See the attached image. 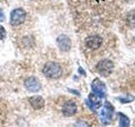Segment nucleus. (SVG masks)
Listing matches in <instances>:
<instances>
[{
	"mask_svg": "<svg viewBox=\"0 0 135 127\" xmlns=\"http://www.w3.org/2000/svg\"><path fill=\"white\" fill-rule=\"evenodd\" d=\"M42 72L47 78L57 79L62 75V69L61 65L55 62H48L44 65Z\"/></svg>",
	"mask_w": 135,
	"mask_h": 127,
	"instance_id": "1",
	"label": "nucleus"
},
{
	"mask_svg": "<svg viewBox=\"0 0 135 127\" xmlns=\"http://www.w3.org/2000/svg\"><path fill=\"white\" fill-rule=\"evenodd\" d=\"M25 18H26V12L25 10L22 8H15L10 14V24L13 26H17L24 23Z\"/></svg>",
	"mask_w": 135,
	"mask_h": 127,
	"instance_id": "2",
	"label": "nucleus"
},
{
	"mask_svg": "<svg viewBox=\"0 0 135 127\" xmlns=\"http://www.w3.org/2000/svg\"><path fill=\"white\" fill-rule=\"evenodd\" d=\"M114 68L113 63L109 60V59H103L100 61L96 65V70L97 72L104 77H107L112 74V70Z\"/></svg>",
	"mask_w": 135,
	"mask_h": 127,
	"instance_id": "3",
	"label": "nucleus"
},
{
	"mask_svg": "<svg viewBox=\"0 0 135 127\" xmlns=\"http://www.w3.org/2000/svg\"><path fill=\"white\" fill-rule=\"evenodd\" d=\"M113 112H114L113 106L108 101H105V103L104 104V108L101 110L100 113V120L103 124L107 125L111 122L113 115Z\"/></svg>",
	"mask_w": 135,
	"mask_h": 127,
	"instance_id": "4",
	"label": "nucleus"
},
{
	"mask_svg": "<svg viewBox=\"0 0 135 127\" xmlns=\"http://www.w3.org/2000/svg\"><path fill=\"white\" fill-rule=\"evenodd\" d=\"M91 87H92L93 92L100 97H105V93H107V87H105V85L104 84L103 81H101V80L99 79H95L93 80V82L91 84Z\"/></svg>",
	"mask_w": 135,
	"mask_h": 127,
	"instance_id": "5",
	"label": "nucleus"
},
{
	"mask_svg": "<svg viewBox=\"0 0 135 127\" xmlns=\"http://www.w3.org/2000/svg\"><path fill=\"white\" fill-rule=\"evenodd\" d=\"M103 40L100 36L98 35H93L88 37L85 39V45L88 48L95 50L99 48L102 45Z\"/></svg>",
	"mask_w": 135,
	"mask_h": 127,
	"instance_id": "6",
	"label": "nucleus"
},
{
	"mask_svg": "<svg viewBox=\"0 0 135 127\" xmlns=\"http://www.w3.org/2000/svg\"><path fill=\"white\" fill-rule=\"evenodd\" d=\"M57 44L59 49L62 51V52L69 51L72 46L70 38L66 35H63V34H62V35H60L57 38Z\"/></svg>",
	"mask_w": 135,
	"mask_h": 127,
	"instance_id": "7",
	"label": "nucleus"
},
{
	"mask_svg": "<svg viewBox=\"0 0 135 127\" xmlns=\"http://www.w3.org/2000/svg\"><path fill=\"white\" fill-rule=\"evenodd\" d=\"M25 86L27 88V90L32 92H36L38 91H40V89L41 87V85L39 81V80L36 77H34V76L29 77L25 80Z\"/></svg>",
	"mask_w": 135,
	"mask_h": 127,
	"instance_id": "8",
	"label": "nucleus"
},
{
	"mask_svg": "<svg viewBox=\"0 0 135 127\" xmlns=\"http://www.w3.org/2000/svg\"><path fill=\"white\" fill-rule=\"evenodd\" d=\"M62 112L65 116H72L77 112V105L74 101L69 100L63 104Z\"/></svg>",
	"mask_w": 135,
	"mask_h": 127,
	"instance_id": "9",
	"label": "nucleus"
},
{
	"mask_svg": "<svg viewBox=\"0 0 135 127\" xmlns=\"http://www.w3.org/2000/svg\"><path fill=\"white\" fill-rule=\"evenodd\" d=\"M29 102L33 107V108H35L36 110L42 108L45 105V101L41 96H34V97H30Z\"/></svg>",
	"mask_w": 135,
	"mask_h": 127,
	"instance_id": "10",
	"label": "nucleus"
},
{
	"mask_svg": "<svg viewBox=\"0 0 135 127\" xmlns=\"http://www.w3.org/2000/svg\"><path fill=\"white\" fill-rule=\"evenodd\" d=\"M101 97L95 95V93H90L89 96V102H90V106L92 109L93 108H99L101 106Z\"/></svg>",
	"mask_w": 135,
	"mask_h": 127,
	"instance_id": "11",
	"label": "nucleus"
},
{
	"mask_svg": "<svg viewBox=\"0 0 135 127\" xmlns=\"http://www.w3.org/2000/svg\"><path fill=\"white\" fill-rule=\"evenodd\" d=\"M126 22L129 27L131 28L135 27V10H133L130 12H128L126 18Z\"/></svg>",
	"mask_w": 135,
	"mask_h": 127,
	"instance_id": "12",
	"label": "nucleus"
},
{
	"mask_svg": "<svg viewBox=\"0 0 135 127\" xmlns=\"http://www.w3.org/2000/svg\"><path fill=\"white\" fill-rule=\"evenodd\" d=\"M120 120H119V127H129L130 120L129 119L124 115L123 114H120Z\"/></svg>",
	"mask_w": 135,
	"mask_h": 127,
	"instance_id": "13",
	"label": "nucleus"
},
{
	"mask_svg": "<svg viewBox=\"0 0 135 127\" xmlns=\"http://www.w3.org/2000/svg\"><path fill=\"white\" fill-rule=\"evenodd\" d=\"M117 99L120 100L121 103H131V102H133L135 99V97L133 95L128 94V95H124V96L117 97Z\"/></svg>",
	"mask_w": 135,
	"mask_h": 127,
	"instance_id": "14",
	"label": "nucleus"
},
{
	"mask_svg": "<svg viewBox=\"0 0 135 127\" xmlns=\"http://www.w3.org/2000/svg\"><path fill=\"white\" fill-rule=\"evenodd\" d=\"M6 37V31L5 29L3 28V26L0 25V40L4 39Z\"/></svg>",
	"mask_w": 135,
	"mask_h": 127,
	"instance_id": "15",
	"label": "nucleus"
},
{
	"mask_svg": "<svg viewBox=\"0 0 135 127\" xmlns=\"http://www.w3.org/2000/svg\"><path fill=\"white\" fill-rule=\"evenodd\" d=\"M75 127H90V125L84 121H78L76 123Z\"/></svg>",
	"mask_w": 135,
	"mask_h": 127,
	"instance_id": "16",
	"label": "nucleus"
}]
</instances>
